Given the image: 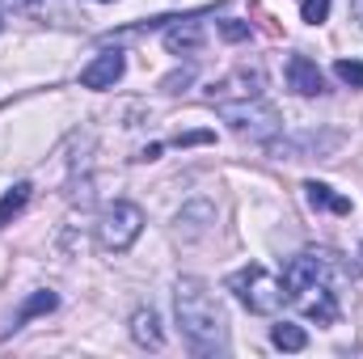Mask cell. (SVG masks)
Listing matches in <instances>:
<instances>
[{
  "label": "cell",
  "mask_w": 363,
  "mask_h": 359,
  "mask_svg": "<svg viewBox=\"0 0 363 359\" xmlns=\"http://www.w3.org/2000/svg\"><path fill=\"white\" fill-rule=\"evenodd\" d=\"M334 270L351 275V267H342L334 254H296L283 267V296L317 326H334L338 321V296H334Z\"/></svg>",
  "instance_id": "cell-1"
},
{
  "label": "cell",
  "mask_w": 363,
  "mask_h": 359,
  "mask_svg": "<svg viewBox=\"0 0 363 359\" xmlns=\"http://www.w3.org/2000/svg\"><path fill=\"white\" fill-rule=\"evenodd\" d=\"M178 326H182V334H186V343H190L194 355L224 351L228 321H224L220 300L207 292V283H199V279H182L178 283Z\"/></svg>",
  "instance_id": "cell-2"
},
{
  "label": "cell",
  "mask_w": 363,
  "mask_h": 359,
  "mask_svg": "<svg viewBox=\"0 0 363 359\" xmlns=\"http://www.w3.org/2000/svg\"><path fill=\"white\" fill-rule=\"evenodd\" d=\"M228 292H237V300L250 309V313H262V317H271L283 309V283L274 279L267 267H258V263H250L245 270H237V275H228Z\"/></svg>",
  "instance_id": "cell-3"
},
{
  "label": "cell",
  "mask_w": 363,
  "mask_h": 359,
  "mask_svg": "<svg viewBox=\"0 0 363 359\" xmlns=\"http://www.w3.org/2000/svg\"><path fill=\"white\" fill-rule=\"evenodd\" d=\"M140 233H144V211H140L135 203H114V207H106V216H101V224H97V241H101V250H110V254H127Z\"/></svg>",
  "instance_id": "cell-4"
},
{
  "label": "cell",
  "mask_w": 363,
  "mask_h": 359,
  "mask_svg": "<svg viewBox=\"0 0 363 359\" xmlns=\"http://www.w3.org/2000/svg\"><path fill=\"white\" fill-rule=\"evenodd\" d=\"M220 114L228 123H237L241 131H254V136H271L274 127V110L262 106V97H245V101H220Z\"/></svg>",
  "instance_id": "cell-5"
},
{
  "label": "cell",
  "mask_w": 363,
  "mask_h": 359,
  "mask_svg": "<svg viewBox=\"0 0 363 359\" xmlns=\"http://www.w3.org/2000/svg\"><path fill=\"white\" fill-rule=\"evenodd\" d=\"M123 68H127L123 51H101L89 68L81 72V85H85V89H110V85L123 77Z\"/></svg>",
  "instance_id": "cell-6"
},
{
  "label": "cell",
  "mask_w": 363,
  "mask_h": 359,
  "mask_svg": "<svg viewBox=\"0 0 363 359\" xmlns=\"http://www.w3.org/2000/svg\"><path fill=\"white\" fill-rule=\"evenodd\" d=\"M287 85L300 97H317V93H325V77H321V68L308 55H291L287 60Z\"/></svg>",
  "instance_id": "cell-7"
},
{
  "label": "cell",
  "mask_w": 363,
  "mask_h": 359,
  "mask_svg": "<svg viewBox=\"0 0 363 359\" xmlns=\"http://www.w3.org/2000/svg\"><path fill=\"white\" fill-rule=\"evenodd\" d=\"M131 334H135V343H140V347H152V351H161V347H165V334H161V321H157V313H152V309H140V313L131 317Z\"/></svg>",
  "instance_id": "cell-8"
},
{
  "label": "cell",
  "mask_w": 363,
  "mask_h": 359,
  "mask_svg": "<svg viewBox=\"0 0 363 359\" xmlns=\"http://www.w3.org/2000/svg\"><path fill=\"white\" fill-rule=\"evenodd\" d=\"M304 194L313 207H325V211H338V216H351V199L347 194H334L325 182H304Z\"/></svg>",
  "instance_id": "cell-9"
},
{
  "label": "cell",
  "mask_w": 363,
  "mask_h": 359,
  "mask_svg": "<svg viewBox=\"0 0 363 359\" xmlns=\"http://www.w3.org/2000/svg\"><path fill=\"white\" fill-rule=\"evenodd\" d=\"M165 47H169L174 55H186V51H199V47H203V30H199L194 21H186V26H174V30L165 34Z\"/></svg>",
  "instance_id": "cell-10"
},
{
  "label": "cell",
  "mask_w": 363,
  "mask_h": 359,
  "mask_svg": "<svg viewBox=\"0 0 363 359\" xmlns=\"http://www.w3.org/2000/svg\"><path fill=\"white\" fill-rule=\"evenodd\" d=\"M271 343L279 351H304V347H308V334H304L300 326H291V321H279L271 330Z\"/></svg>",
  "instance_id": "cell-11"
},
{
  "label": "cell",
  "mask_w": 363,
  "mask_h": 359,
  "mask_svg": "<svg viewBox=\"0 0 363 359\" xmlns=\"http://www.w3.org/2000/svg\"><path fill=\"white\" fill-rule=\"evenodd\" d=\"M30 190H34L30 182H17V186H13V190L0 199V228H4V224H9V220L21 211V207H26V203H30Z\"/></svg>",
  "instance_id": "cell-12"
},
{
  "label": "cell",
  "mask_w": 363,
  "mask_h": 359,
  "mask_svg": "<svg viewBox=\"0 0 363 359\" xmlns=\"http://www.w3.org/2000/svg\"><path fill=\"white\" fill-rule=\"evenodd\" d=\"M55 304H60V300H55V292H34V296L17 309V326H26V321H30V317H38V313H51ZM17 326H13V330H17Z\"/></svg>",
  "instance_id": "cell-13"
},
{
  "label": "cell",
  "mask_w": 363,
  "mask_h": 359,
  "mask_svg": "<svg viewBox=\"0 0 363 359\" xmlns=\"http://www.w3.org/2000/svg\"><path fill=\"white\" fill-rule=\"evenodd\" d=\"M334 77H338L342 85H351V89H363V64L359 60H338V64H334Z\"/></svg>",
  "instance_id": "cell-14"
},
{
  "label": "cell",
  "mask_w": 363,
  "mask_h": 359,
  "mask_svg": "<svg viewBox=\"0 0 363 359\" xmlns=\"http://www.w3.org/2000/svg\"><path fill=\"white\" fill-rule=\"evenodd\" d=\"M300 17H304L308 26H321V21L330 17V0H304V4H300Z\"/></svg>",
  "instance_id": "cell-15"
},
{
  "label": "cell",
  "mask_w": 363,
  "mask_h": 359,
  "mask_svg": "<svg viewBox=\"0 0 363 359\" xmlns=\"http://www.w3.org/2000/svg\"><path fill=\"white\" fill-rule=\"evenodd\" d=\"M55 0H4V9H13V13H47Z\"/></svg>",
  "instance_id": "cell-16"
},
{
  "label": "cell",
  "mask_w": 363,
  "mask_h": 359,
  "mask_svg": "<svg viewBox=\"0 0 363 359\" xmlns=\"http://www.w3.org/2000/svg\"><path fill=\"white\" fill-rule=\"evenodd\" d=\"M220 34H224L228 43H241V38H250V26H245V21H220Z\"/></svg>",
  "instance_id": "cell-17"
},
{
  "label": "cell",
  "mask_w": 363,
  "mask_h": 359,
  "mask_svg": "<svg viewBox=\"0 0 363 359\" xmlns=\"http://www.w3.org/2000/svg\"><path fill=\"white\" fill-rule=\"evenodd\" d=\"M207 140H216V136H211V131H186V136H178L174 144H178V148H186V144H207Z\"/></svg>",
  "instance_id": "cell-18"
},
{
  "label": "cell",
  "mask_w": 363,
  "mask_h": 359,
  "mask_svg": "<svg viewBox=\"0 0 363 359\" xmlns=\"http://www.w3.org/2000/svg\"><path fill=\"white\" fill-rule=\"evenodd\" d=\"M351 9H355V17L363 21V0H351Z\"/></svg>",
  "instance_id": "cell-19"
},
{
  "label": "cell",
  "mask_w": 363,
  "mask_h": 359,
  "mask_svg": "<svg viewBox=\"0 0 363 359\" xmlns=\"http://www.w3.org/2000/svg\"><path fill=\"white\" fill-rule=\"evenodd\" d=\"M0 30H4V21H0Z\"/></svg>",
  "instance_id": "cell-20"
}]
</instances>
